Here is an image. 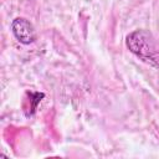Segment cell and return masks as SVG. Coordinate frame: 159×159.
I'll return each instance as SVG.
<instances>
[{"label": "cell", "mask_w": 159, "mask_h": 159, "mask_svg": "<svg viewBox=\"0 0 159 159\" xmlns=\"http://www.w3.org/2000/svg\"><path fill=\"white\" fill-rule=\"evenodd\" d=\"M11 30L16 40L24 45H30L36 40V32L32 24L25 17H16L11 22Z\"/></svg>", "instance_id": "obj_1"}]
</instances>
